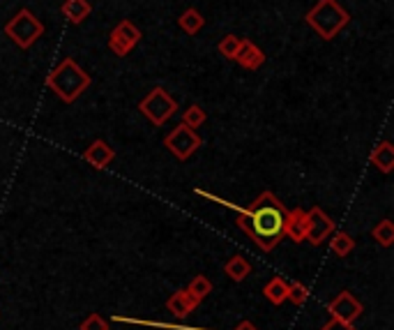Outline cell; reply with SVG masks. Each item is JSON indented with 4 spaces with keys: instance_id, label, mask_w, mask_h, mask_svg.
<instances>
[{
    "instance_id": "cell-1",
    "label": "cell",
    "mask_w": 394,
    "mask_h": 330,
    "mask_svg": "<svg viewBox=\"0 0 394 330\" xmlns=\"http://www.w3.org/2000/svg\"><path fill=\"white\" fill-rule=\"evenodd\" d=\"M289 208L277 199L274 192H261L249 206H242L238 212V225L240 231H244L256 247L263 252H272L284 238V222H286Z\"/></svg>"
},
{
    "instance_id": "cell-2",
    "label": "cell",
    "mask_w": 394,
    "mask_h": 330,
    "mask_svg": "<svg viewBox=\"0 0 394 330\" xmlns=\"http://www.w3.org/2000/svg\"><path fill=\"white\" fill-rule=\"evenodd\" d=\"M90 74H88L74 58H63V63H58L46 76V86L56 93L58 100L65 104H72L81 97L88 88H90Z\"/></svg>"
},
{
    "instance_id": "cell-3",
    "label": "cell",
    "mask_w": 394,
    "mask_h": 330,
    "mask_svg": "<svg viewBox=\"0 0 394 330\" xmlns=\"http://www.w3.org/2000/svg\"><path fill=\"white\" fill-rule=\"evenodd\" d=\"M304 21L313 33L321 35V40L330 42L351 24V14L343 9V5H339V0H318L307 12Z\"/></svg>"
},
{
    "instance_id": "cell-4",
    "label": "cell",
    "mask_w": 394,
    "mask_h": 330,
    "mask_svg": "<svg viewBox=\"0 0 394 330\" xmlns=\"http://www.w3.org/2000/svg\"><path fill=\"white\" fill-rule=\"evenodd\" d=\"M5 35L19 48H31L39 37L44 35V24L31 12V9H19V12L5 24Z\"/></svg>"
},
{
    "instance_id": "cell-5",
    "label": "cell",
    "mask_w": 394,
    "mask_h": 330,
    "mask_svg": "<svg viewBox=\"0 0 394 330\" xmlns=\"http://www.w3.org/2000/svg\"><path fill=\"white\" fill-rule=\"evenodd\" d=\"M139 111L155 125V128H162V125L178 111V102L173 100L166 88L155 86V88L139 102Z\"/></svg>"
},
{
    "instance_id": "cell-6",
    "label": "cell",
    "mask_w": 394,
    "mask_h": 330,
    "mask_svg": "<svg viewBox=\"0 0 394 330\" xmlns=\"http://www.w3.org/2000/svg\"><path fill=\"white\" fill-rule=\"evenodd\" d=\"M164 145L175 160L187 162L203 145V139L196 134V130H190L187 125H175V128L164 137Z\"/></svg>"
},
{
    "instance_id": "cell-7",
    "label": "cell",
    "mask_w": 394,
    "mask_h": 330,
    "mask_svg": "<svg viewBox=\"0 0 394 330\" xmlns=\"http://www.w3.org/2000/svg\"><path fill=\"white\" fill-rule=\"evenodd\" d=\"M364 307L358 300V296H353V291L343 289L334 296L328 303V314L330 319H337L341 324H356L358 319L362 316Z\"/></svg>"
},
{
    "instance_id": "cell-8",
    "label": "cell",
    "mask_w": 394,
    "mask_h": 330,
    "mask_svg": "<svg viewBox=\"0 0 394 330\" xmlns=\"http://www.w3.org/2000/svg\"><path fill=\"white\" fill-rule=\"evenodd\" d=\"M334 231V222L325 210H321L318 206L307 210V242L311 245H321L330 238V234Z\"/></svg>"
},
{
    "instance_id": "cell-9",
    "label": "cell",
    "mask_w": 394,
    "mask_h": 330,
    "mask_svg": "<svg viewBox=\"0 0 394 330\" xmlns=\"http://www.w3.org/2000/svg\"><path fill=\"white\" fill-rule=\"evenodd\" d=\"M284 236L293 242L307 240V210L291 208L286 212V222H284Z\"/></svg>"
},
{
    "instance_id": "cell-10",
    "label": "cell",
    "mask_w": 394,
    "mask_h": 330,
    "mask_svg": "<svg viewBox=\"0 0 394 330\" xmlns=\"http://www.w3.org/2000/svg\"><path fill=\"white\" fill-rule=\"evenodd\" d=\"M201 303L196 300L194 296H190V291L187 289H178L173 296L166 298V309L175 316V319H185V316H190L196 307H199Z\"/></svg>"
},
{
    "instance_id": "cell-11",
    "label": "cell",
    "mask_w": 394,
    "mask_h": 330,
    "mask_svg": "<svg viewBox=\"0 0 394 330\" xmlns=\"http://www.w3.org/2000/svg\"><path fill=\"white\" fill-rule=\"evenodd\" d=\"M113 158H115V150L106 141H102V139L93 141L83 150V160L90 164V167H95V169H106L108 164L113 162Z\"/></svg>"
},
{
    "instance_id": "cell-12",
    "label": "cell",
    "mask_w": 394,
    "mask_h": 330,
    "mask_svg": "<svg viewBox=\"0 0 394 330\" xmlns=\"http://www.w3.org/2000/svg\"><path fill=\"white\" fill-rule=\"evenodd\" d=\"M235 63H238L240 67H244V70H252L254 72V70H259V67H263L265 53L252 40H242L238 53H235Z\"/></svg>"
},
{
    "instance_id": "cell-13",
    "label": "cell",
    "mask_w": 394,
    "mask_h": 330,
    "mask_svg": "<svg viewBox=\"0 0 394 330\" xmlns=\"http://www.w3.org/2000/svg\"><path fill=\"white\" fill-rule=\"evenodd\" d=\"M369 164L373 169H378L380 173H392V169H394V148H392V143L388 139L380 141L376 148L371 150Z\"/></svg>"
},
{
    "instance_id": "cell-14",
    "label": "cell",
    "mask_w": 394,
    "mask_h": 330,
    "mask_svg": "<svg viewBox=\"0 0 394 330\" xmlns=\"http://www.w3.org/2000/svg\"><path fill=\"white\" fill-rule=\"evenodd\" d=\"M61 12L70 24H81L93 14V5L88 0H65Z\"/></svg>"
},
{
    "instance_id": "cell-15",
    "label": "cell",
    "mask_w": 394,
    "mask_h": 330,
    "mask_svg": "<svg viewBox=\"0 0 394 330\" xmlns=\"http://www.w3.org/2000/svg\"><path fill=\"white\" fill-rule=\"evenodd\" d=\"M224 275L231 277L233 282H242V279H247L252 275V264L244 257H231L229 261L224 264Z\"/></svg>"
},
{
    "instance_id": "cell-16",
    "label": "cell",
    "mask_w": 394,
    "mask_h": 330,
    "mask_svg": "<svg viewBox=\"0 0 394 330\" xmlns=\"http://www.w3.org/2000/svg\"><path fill=\"white\" fill-rule=\"evenodd\" d=\"M263 296L268 298L272 305H277V307L284 305L289 298V282L281 277H272L270 282L263 287Z\"/></svg>"
},
{
    "instance_id": "cell-17",
    "label": "cell",
    "mask_w": 394,
    "mask_h": 330,
    "mask_svg": "<svg viewBox=\"0 0 394 330\" xmlns=\"http://www.w3.org/2000/svg\"><path fill=\"white\" fill-rule=\"evenodd\" d=\"M328 240H330L332 254H337L339 259L348 257L351 252L356 249V240H353V236L348 234V231H332Z\"/></svg>"
},
{
    "instance_id": "cell-18",
    "label": "cell",
    "mask_w": 394,
    "mask_h": 330,
    "mask_svg": "<svg viewBox=\"0 0 394 330\" xmlns=\"http://www.w3.org/2000/svg\"><path fill=\"white\" fill-rule=\"evenodd\" d=\"M178 26L182 28V33H187V35H192V37H194V35H199V33L203 31L205 19H203V14L199 12V9L190 7V9H185V12L180 14Z\"/></svg>"
},
{
    "instance_id": "cell-19",
    "label": "cell",
    "mask_w": 394,
    "mask_h": 330,
    "mask_svg": "<svg viewBox=\"0 0 394 330\" xmlns=\"http://www.w3.org/2000/svg\"><path fill=\"white\" fill-rule=\"evenodd\" d=\"M111 33H115L118 37H120V40L125 42V46L130 48V51H132V48H134L136 44L141 42V37H143V35H141V31H139V28H136V26L130 21V19H123V21L118 24Z\"/></svg>"
},
{
    "instance_id": "cell-20",
    "label": "cell",
    "mask_w": 394,
    "mask_h": 330,
    "mask_svg": "<svg viewBox=\"0 0 394 330\" xmlns=\"http://www.w3.org/2000/svg\"><path fill=\"white\" fill-rule=\"evenodd\" d=\"M371 236H373V240H376L380 247H390L394 242V225H392V220H380L378 225L371 229Z\"/></svg>"
},
{
    "instance_id": "cell-21",
    "label": "cell",
    "mask_w": 394,
    "mask_h": 330,
    "mask_svg": "<svg viewBox=\"0 0 394 330\" xmlns=\"http://www.w3.org/2000/svg\"><path fill=\"white\" fill-rule=\"evenodd\" d=\"M205 118H208V115H205L203 106H199V104L187 106V109L182 111V125H187L190 130H199L205 123Z\"/></svg>"
},
{
    "instance_id": "cell-22",
    "label": "cell",
    "mask_w": 394,
    "mask_h": 330,
    "mask_svg": "<svg viewBox=\"0 0 394 330\" xmlns=\"http://www.w3.org/2000/svg\"><path fill=\"white\" fill-rule=\"evenodd\" d=\"M187 291H190V296H194L196 300H201L203 298H208L210 296V291H212V282L205 275H196L192 282H190V287H187Z\"/></svg>"
},
{
    "instance_id": "cell-23",
    "label": "cell",
    "mask_w": 394,
    "mask_h": 330,
    "mask_svg": "<svg viewBox=\"0 0 394 330\" xmlns=\"http://www.w3.org/2000/svg\"><path fill=\"white\" fill-rule=\"evenodd\" d=\"M240 44H242V40L238 35H224L219 44H217V51H219L226 61H235V53H238Z\"/></svg>"
},
{
    "instance_id": "cell-24",
    "label": "cell",
    "mask_w": 394,
    "mask_h": 330,
    "mask_svg": "<svg viewBox=\"0 0 394 330\" xmlns=\"http://www.w3.org/2000/svg\"><path fill=\"white\" fill-rule=\"evenodd\" d=\"M307 298H309V287L307 284H302V282H289V298L293 305H298L302 307L304 303H307Z\"/></svg>"
},
{
    "instance_id": "cell-25",
    "label": "cell",
    "mask_w": 394,
    "mask_h": 330,
    "mask_svg": "<svg viewBox=\"0 0 394 330\" xmlns=\"http://www.w3.org/2000/svg\"><path fill=\"white\" fill-rule=\"evenodd\" d=\"M78 330H108V324L100 314H88L81 321V326H78Z\"/></svg>"
},
{
    "instance_id": "cell-26",
    "label": "cell",
    "mask_w": 394,
    "mask_h": 330,
    "mask_svg": "<svg viewBox=\"0 0 394 330\" xmlns=\"http://www.w3.org/2000/svg\"><path fill=\"white\" fill-rule=\"evenodd\" d=\"M108 48H111V53H115L118 58H125V56H130V48L125 46V42L118 37L115 33L108 35Z\"/></svg>"
},
{
    "instance_id": "cell-27",
    "label": "cell",
    "mask_w": 394,
    "mask_h": 330,
    "mask_svg": "<svg viewBox=\"0 0 394 330\" xmlns=\"http://www.w3.org/2000/svg\"><path fill=\"white\" fill-rule=\"evenodd\" d=\"M318 330H358V328L353 324H341V321H337V319H330V321L321 326Z\"/></svg>"
},
{
    "instance_id": "cell-28",
    "label": "cell",
    "mask_w": 394,
    "mask_h": 330,
    "mask_svg": "<svg viewBox=\"0 0 394 330\" xmlns=\"http://www.w3.org/2000/svg\"><path fill=\"white\" fill-rule=\"evenodd\" d=\"M233 330H259V328H256L252 321H247V319H244V321H240L238 326H235Z\"/></svg>"
}]
</instances>
